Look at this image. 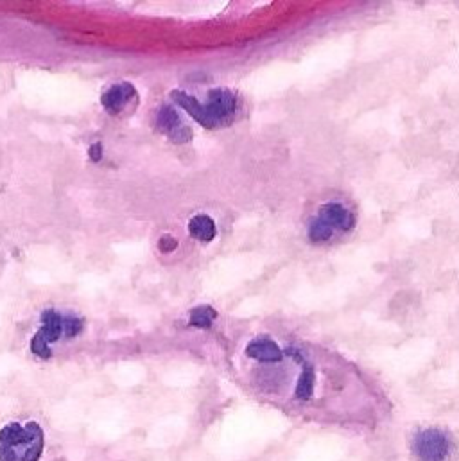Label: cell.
<instances>
[{"label":"cell","mask_w":459,"mask_h":461,"mask_svg":"<svg viewBox=\"0 0 459 461\" xmlns=\"http://www.w3.org/2000/svg\"><path fill=\"white\" fill-rule=\"evenodd\" d=\"M45 436L37 422H11L0 429V461H38Z\"/></svg>","instance_id":"6da1fadb"},{"label":"cell","mask_w":459,"mask_h":461,"mask_svg":"<svg viewBox=\"0 0 459 461\" xmlns=\"http://www.w3.org/2000/svg\"><path fill=\"white\" fill-rule=\"evenodd\" d=\"M174 99L207 128L228 124L235 115L237 97L230 90H214L205 105L194 97L180 92L174 93Z\"/></svg>","instance_id":"7a4b0ae2"},{"label":"cell","mask_w":459,"mask_h":461,"mask_svg":"<svg viewBox=\"0 0 459 461\" xmlns=\"http://www.w3.org/2000/svg\"><path fill=\"white\" fill-rule=\"evenodd\" d=\"M356 225V216L350 207L340 201H328L320 207L309 225V239L312 242H327L335 235L348 232Z\"/></svg>","instance_id":"3957f363"},{"label":"cell","mask_w":459,"mask_h":461,"mask_svg":"<svg viewBox=\"0 0 459 461\" xmlns=\"http://www.w3.org/2000/svg\"><path fill=\"white\" fill-rule=\"evenodd\" d=\"M81 323L76 320H63L58 313L54 311H47L44 314V325L41 329L38 330V334L34 336L31 343V350L37 356L40 357H49L51 356V350H49V345H51L52 341L60 339L63 336V332L74 334L76 330H79Z\"/></svg>","instance_id":"277c9868"},{"label":"cell","mask_w":459,"mask_h":461,"mask_svg":"<svg viewBox=\"0 0 459 461\" xmlns=\"http://www.w3.org/2000/svg\"><path fill=\"white\" fill-rule=\"evenodd\" d=\"M416 454L423 461H441L448 453L447 438L439 431L429 429L420 434L415 441Z\"/></svg>","instance_id":"5b68a950"},{"label":"cell","mask_w":459,"mask_h":461,"mask_svg":"<svg viewBox=\"0 0 459 461\" xmlns=\"http://www.w3.org/2000/svg\"><path fill=\"white\" fill-rule=\"evenodd\" d=\"M246 356L259 363H278L284 353L276 341L269 337H257L246 346Z\"/></svg>","instance_id":"8992f818"},{"label":"cell","mask_w":459,"mask_h":461,"mask_svg":"<svg viewBox=\"0 0 459 461\" xmlns=\"http://www.w3.org/2000/svg\"><path fill=\"white\" fill-rule=\"evenodd\" d=\"M133 96H135L133 86H129V84H117V86H113V89H110L108 92L104 93L103 105L110 113H119L120 110L128 105Z\"/></svg>","instance_id":"52a82bcc"},{"label":"cell","mask_w":459,"mask_h":461,"mask_svg":"<svg viewBox=\"0 0 459 461\" xmlns=\"http://www.w3.org/2000/svg\"><path fill=\"white\" fill-rule=\"evenodd\" d=\"M188 232H190L192 237H196L198 241L208 242L216 237V223H214L212 217L200 214V216L192 217L190 219V223H188Z\"/></svg>","instance_id":"ba28073f"},{"label":"cell","mask_w":459,"mask_h":461,"mask_svg":"<svg viewBox=\"0 0 459 461\" xmlns=\"http://www.w3.org/2000/svg\"><path fill=\"white\" fill-rule=\"evenodd\" d=\"M214 318H216V313H214L210 307H200V309H196L192 313L190 323L196 327H208Z\"/></svg>","instance_id":"9c48e42d"},{"label":"cell","mask_w":459,"mask_h":461,"mask_svg":"<svg viewBox=\"0 0 459 461\" xmlns=\"http://www.w3.org/2000/svg\"><path fill=\"white\" fill-rule=\"evenodd\" d=\"M176 245H178V242H176V239H172L171 235H165V237H162V241H160V248L164 249V252H169V249H174V248H176Z\"/></svg>","instance_id":"30bf717a"}]
</instances>
